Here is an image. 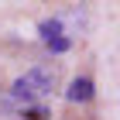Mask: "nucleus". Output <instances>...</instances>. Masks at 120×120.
Here are the masks:
<instances>
[{
	"label": "nucleus",
	"instance_id": "3",
	"mask_svg": "<svg viewBox=\"0 0 120 120\" xmlns=\"http://www.w3.org/2000/svg\"><path fill=\"white\" fill-rule=\"evenodd\" d=\"M93 96H96V82H93L89 75L72 79V82H69V89H65V100H69V103H89Z\"/></svg>",
	"mask_w": 120,
	"mask_h": 120
},
{
	"label": "nucleus",
	"instance_id": "4",
	"mask_svg": "<svg viewBox=\"0 0 120 120\" xmlns=\"http://www.w3.org/2000/svg\"><path fill=\"white\" fill-rule=\"evenodd\" d=\"M52 113L45 110V106H24L21 110V120H48Z\"/></svg>",
	"mask_w": 120,
	"mask_h": 120
},
{
	"label": "nucleus",
	"instance_id": "1",
	"mask_svg": "<svg viewBox=\"0 0 120 120\" xmlns=\"http://www.w3.org/2000/svg\"><path fill=\"white\" fill-rule=\"evenodd\" d=\"M52 86H55V72L38 65V69H28L24 75H17V79L10 82V96H14V100H21L24 106H31V100L48 96V93H52Z\"/></svg>",
	"mask_w": 120,
	"mask_h": 120
},
{
	"label": "nucleus",
	"instance_id": "2",
	"mask_svg": "<svg viewBox=\"0 0 120 120\" xmlns=\"http://www.w3.org/2000/svg\"><path fill=\"white\" fill-rule=\"evenodd\" d=\"M38 31H41V41H45L48 52H55V55H65L69 48H72V38L65 34V24L62 17H48L38 24Z\"/></svg>",
	"mask_w": 120,
	"mask_h": 120
}]
</instances>
